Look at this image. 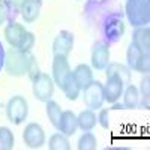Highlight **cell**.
<instances>
[{
    "label": "cell",
    "mask_w": 150,
    "mask_h": 150,
    "mask_svg": "<svg viewBox=\"0 0 150 150\" xmlns=\"http://www.w3.org/2000/svg\"><path fill=\"white\" fill-rule=\"evenodd\" d=\"M5 71L11 77H23L29 75L33 78L38 74L36 57L32 53H23L17 48H11L5 57Z\"/></svg>",
    "instance_id": "cell-1"
},
{
    "label": "cell",
    "mask_w": 150,
    "mask_h": 150,
    "mask_svg": "<svg viewBox=\"0 0 150 150\" xmlns=\"http://www.w3.org/2000/svg\"><path fill=\"white\" fill-rule=\"evenodd\" d=\"M125 12L134 27L147 26L150 21V2L149 0H128Z\"/></svg>",
    "instance_id": "cell-2"
},
{
    "label": "cell",
    "mask_w": 150,
    "mask_h": 150,
    "mask_svg": "<svg viewBox=\"0 0 150 150\" xmlns=\"http://www.w3.org/2000/svg\"><path fill=\"white\" fill-rule=\"evenodd\" d=\"M102 33L107 44H116L119 42L125 35V23L119 12L108 14L104 24H102Z\"/></svg>",
    "instance_id": "cell-3"
},
{
    "label": "cell",
    "mask_w": 150,
    "mask_h": 150,
    "mask_svg": "<svg viewBox=\"0 0 150 150\" xmlns=\"http://www.w3.org/2000/svg\"><path fill=\"white\" fill-rule=\"evenodd\" d=\"M32 92L33 96L41 102H47L54 95V81L45 72H38L32 78Z\"/></svg>",
    "instance_id": "cell-4"
},
{
    "label": "cell",
    "mask_w": 150,
    "mask_h": 150,
    "mask_svg": "<svg viewBox=\"0 0 150 150\" xmlns=\"http://www.w3.org/2000/svg\"><path fill=\"white\" fill-rule=\"evenodd\" d=\"M27 114H29V104H27V99L24 96L15 95L8 101V104H6V116H8V120L11 123L21 125L27 119Z\"/></svg>",
    "instance_id": "cell-5"
},
{
    "label": "cell",
    "mask_w": 150,
    "mask_h": 150,
    "mask_svg": "<svg viewBox=\"0 0 150 150\" xmlns=\"http://www.w3.org/2000/svg\"><path fill=\"white\" fill-rule=\"evenodd\" d=\"M81 92H83V99H84V104L87 105V108H90V110L102 108L105 102V96H104V84L101 81L92 80Z\"/></svg>",
    "instance_id": "cell-6"
},
{
    "label": "cell",
    "mask_w": 150,
    "mask_h": 150,
    "mask_svg": "<svg viewBox=\"0 0 150 150\" xmlns=\"http://www.w3.org/2000/svg\"><path fill=\"white\" fill-rule=\"evenodd\" d=\"M126 60H128V68L131 71L149 74V71H150V54H143L134 44H131L128 47Z\"/></svg>",
    "instance_id": "cell-7"
},
{
    "label": "cell",
    "mask_w": 150,
    "mask_h": 150,
    "mask_svg": "<svg viewBox=\"0 0 150 150\" xmlns=\"http://www.w3.org/2000/svg\"><path fill=\"white\" fill-rule=\"evenodd\" d=\"M23 141L30 149H41L45 144V132L39 123H29L23 131Z\"/></svg>",
    "instance_id": "cell-8"
},
{
    "label": "cell",
    "mask_w": 150,
    "mask_h": 150,
    "mask_svg": "<svg viewBox=\"0 0 150 150\" xmlns=\"http://www.w3.org/2000/svg\"><path fill=\"white\" fill-rule=\"evenodd\" d=\"M74 33L69 30H60L59 35L53 41V54L54 56H63L68 57L74 48Z\"/></svg>",
    "instance_id": "cell-9"
},
{
    "label": "cell",
    "mask_w": 150,
    "mask_h": 150,
    "mask_svg": "<svg viewBox=\"0 0 150 150\" xmlns=\"http://www.w3.org/2000/svg\"><path fill=\"white\" fill-rule=\"evenodd\" d=\"M72 74V69L69 66L68 57L63 56H54L53 59V81L54 84H57L60 89L65 86L66 80L69 78V75Z\"/></svg>",
    "instance_id": "cell-10"
},
{
    "label": "cell",
    "mask_w": 150,
    "mask_h": 150,
    "mask_svg": "<svg viewBox=\"0 0 150 150\" xmlns=\"http://www.w3.org/2000/svg\"><path fill=\"white\" fill-rule=\"evenodd\" d=\"M110 63V44L105 41H98L92 48V66L96 71H104Z\"/></svg>",
    "instance_id": "cell-11"
},
{
    "label": "cell",
    "mask_w": 150,
    "mask_h": 150,
    "mask_svg": "<svg viewBox=\"0 0 150 150\" xmlns=\"http://www.w3.org/2000/svg\"><path fill=\"white\" fill-rule=\"evenodd\" d=\"M123 81L114 74H108L107 75V83L104 84V96H105V101L108 104H114L117 102L122 93H123Z\"/></svg>",
    "instance_id": "cell-12"
},
{
    "label": "cell",
    "mask_w": 150,
    "mask_h": 150,
    "mask_svg": "<svg viewBox=\"0 0 150 150\" xmlns=\"http://www.w3.org/2000/svg\"><path fill=\"white\" fill-rule=\"evenodd\" d=\"M42 11V0H24V3L20 8L21 17L26 23H35L41 15Z\"/></svg>",
    "instance_id": "cell-13"
},
{
    "label": "cell",
    "mask_w": 150,
    "mask_h": 150,
    "mask_svg": "<svg viewBox=\"0 0 150 150\" xmlns=\"http://www.w3.org/2000/svg\"><path fill=\"white\" fill-rule=\"evenodd\" d=\"M57 129L63 135H66V137L74 135L75 132H77V129H78L77 116H75L72 111H62L59 123H57Z\"/></svg>",
    "instance_id": "cell-14"
},
{
    "label": "cell",
    "mask_w": 150,
    "mask_h": 150,
    "mask_svg": "<svg viewBox=\"0 0 150 150\" xmlns=\"http://www.w3.org/2000/svg\"><path fill=\"white\" fill-rule=\"evenodd\" d=\"M132 44L143 54H150V29L149 26L137 27L132 33Z\"/></svg>",
    "instance_id": "cell-15"
},
{
    "label": "cell",
    "mask_w": 150,
    "mask_h": 150,
    "mask_svg": "<svg viewBox=\"0 0 150 150\" xmlns=\"http://www.w3.org/2000/svg\"><path fill=\"white\" fill-rule=\"evenodd\" d=\"M26 32H27V30H26V27H24L23 24H20V23H17V21H9L8 26L5 27L3 35H5L6 42L11 45V48H15V47L18 45L20 39L23 38V35L26 33Z\"/></svg>",
    "instance_id": "cell-16"
},
{
    "label": "cell",
    "mask_w": 150,
    "mask_h": 150,
    "mask_svg": "<svg viewBox=\"0 0 150 150\" xmlns=\"http://www.w3.org/2000/svg\"><path fill=\"white\" fill-rule=\"evenodd\" d=\"M72 75H74V80L75 83L78 84V87L83 90L84 87L89 84L92 80H93V72H92V68L89 65H86V63H81L78 65L77 68H75L72 71Z\"/></svg>",
    "instance_id": "cell-17"
},
{
    "label": "cell",
    "mask_w": 150,
    "mask_h": 150,
    "mask_svg": "<svg viewBox=\"0 0 150 150\" xmlns=\"http://www.w3.org/2000/svg\"><path fill=\"white\" fill-rule=\"evenodd\" d=\"M77 122H78V128L83 131V132H87V131H92L96 123H98V117L93 112V110H84L81 111L80 114L77 116Z\"/></svg>",
    "instance_id": "cell-18"
},
{
    "label": "cell",
    "mask_w": 150,
    "mask_h": 150,
    "mask_svg": "<svg viewBox=\"0 0 150 150\" xmlns=\"http://www.w3.org/2000/svg\"><path fill=\"white\" fill-rule=\"evenodd\" d=\"M123 105L126 110H135L140 107V92L135 86L128 84L126 90L123 93Z\"/></svg>",
    "instance_id": "cell-19"
},
{
    "label": "cell",
    "mask_w": 150,
    "mask_h": 150,
    "mask_svg": "<svg viewBox=\"0 0 150 150\" xmlns=\"http://www.w3.org/2000/svg\"><path fill=\"white\" fill-rule=\"evenodd\" d=\"M105 74H114L123 81L125 86H128L129 81H131V69L125 65H120V63H108L107 68H105Z\"/></svg>",
    "instance_id": "cell-20"
},
{
    "label": "cell",
    "mask_w": 150,
    "mask_h": 150,
    "mask_svg": "<svg viewBox=\"0 0 150 150\" xmlns=\"http://www.w3.org/2000/svg\"><path fill=\"white\" fill-rule=\"evenodd\" d=\"M48 149L50 150H69L71 143L68 140V137L63 134H54L51 135V138L48 140Z\"/></svg>",
    "instance_id": "cell-21"
},
{
    "label": "cell",
    "mask_w": 150,
    "mask_h": 150,
    "mask_svg": "<svg viewBox=\"0 0 150 150\" xmlns=\"http://www.w3.org/2000/svg\"><path fill=\"white\" fill-rule=\"evenodd\" d=\"M62 90H63L65 96L69 99V101H75V99H77V98L80 96V93H81V89L78 87V84L75 83L74 75H72V74L69 75V78L66 80L65 86L62 87Z\"/></svg>",
    "instance_id": "cell-22"
},
{
    "label": "cell",
    "mask_w": 150,
    "mask_h": 150,
    "mask_svg": "<svg viewBox=\"0 0 150 150\" xmlns=\"http://www.w3.org/2000/svg\"><path fill=\"white\" fill-rule=\"evenodd\" d=\"M15 144V138L12 131L6 126H0V150H12Z\"/></svg>",
    "instance_id": "cell-23"
},
{
    "label": "cell",
    "mask_w": 150,
    "mask_h": 150,
    "mask_svg": "<svg viewBox=\"0 0 150 150\" xmlns=\"http://www.w3.org/2000/svg\"><path fill=\"white\" fill-rule=\"evenodd\" d=\"M140 90H141V102H140V105L144 110H150V78H149V74H144V78L141 80Z\"/></svg>",
    "instance_id": "cell-24"
},
{
    "label": "cell",
    "mask_w": 150,
    "mask_h": 150,
    "mask_svg": "<svg viewBox=\"0 0 150 150\" xmlns=\"http://www.w3.org/2000/svg\"><path fill=\"white\" fill-rule=\"evenodd\" d=\"M47 104V116H48V120L51 122V125L53 126H56L57 128V123H59V119H60V114H62V108H60V105L56 102V101H47L45 102Z\"/></svg>",
    "instance_id": "cell-25"
},
{
    "label": "cell",
    "mask_w": 150,
    "mask_h": 150,
    "mask_svg": "<svg viewBox=\"0 0 150 150\" xmlns=\"http://www.w3.org/2000/svg\"><path fill=\"white\" fill-rule=\"evenodd\" d=\"M96 149H98L96 137L90 131L84 132L78 140V150H96Z\"/></svg>",
    "instance_id": "cell-26"
},
{
    "label": "cell",
    "mask_w": 150,
    "mask_h": 150,
    "mask_svg": "<svg viewBox=\"0 0 150 150\" xmlns=\"http://www.w3.org/2000/svg\"><path fill=\"white\" fill-rule=\"evenodd\" d=\"M35 42H36L35 35L32 32H26L23 35V38L20 39V42H18V45L15 48L20 50V51H23V53H30L32 48L35 47Z\"/></svg>",
    "instance_id": "cell-27"
},
{
    "label": "cell",
    "mask_w": 150,
    "mask_h": 150,
    "mask_svg": "<svg viewBox=\"0 0 150 150\" xmlns=\"http://www.w3.org/2000/svg\"><path fill=\"white\" fill-rule=\"evenodd\" d=\"M11 12H12V8L6 3V0H0V26H3L9 20Z\"/></svg>",
    "instance_id": "cell-28"
},
{
    "label": "cell",
    "mask_w": 150,
    "mask_h": 150,
    "mask_svg": "<svg viewBox=\"0 0 150 150\" xmlns=\"http://www.w3.org/2000/svg\"><path fill=\"white\" fill-rule=\"evenodd\" d=\"M98 123L101 125L104 129L110 128V110H101L99 111V116H98Z\"/></svg>",
    "instance_id": "cell-29"
},
{
    "label": "cell",
    "mask_w": 150,
    "mask_h": 150,
    "mask_svg": "<svg viewBox=\"0 0 150 150\" xmlns=\"http://www.w3.org/2000/svg\"><path fill=\"white\" fill-rule=\"evenodd\" d=\"M6 3L14 9V11H17V9H20L21 8V5L24 3V0H6Z\"/></svg>",
    "instance_id": "cell-30"
},
{
    "label": "cell",
    "mask_w": 150,
    "mask_h": 150,
    "mask_svg": "<svg viewBox=\"0 0 150 150\" xmlns=\"http://www.w3.org/2000/svg\"><path fill=\"white\" fill-rule=\"evenodd\" d=\"M5 57H6L5 48H3V44L0 42V71H2V69H3V66H5Z\"/></svg>",
    "instance_id": "cell-31"
},
{
    "label": "cell",
    "mask_w": 150,
    "mask_h": 150,
    "mask_svg": "<svg viewBox=\"0 0 150 150\" xmlns=\"http://www.w3.org/2000/svg\"><path fill=\"white\" fill-rule=\"evenodd\" d=\"M123 108H125V105H123V104H117V102H114L110 110H123Z\"/></svg>",
    "instance_id": "cell-32"
}]
</instances>
